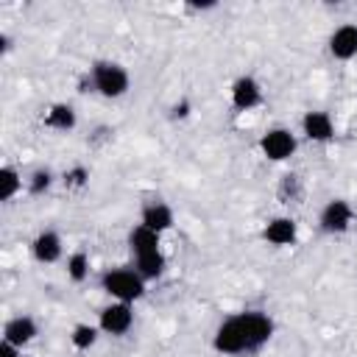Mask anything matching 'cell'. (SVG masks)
Returning <instances> with one entry per match:
<instances>
[{
	"label": "cell",
	"instance_id": "cell-2",
	"mask_svg": "<svg viewBox=\"0 0 357 357\" xmlns=\"http://www.w3.org/2000/svg\"><path fill=\"white\" fill-rule=\"evenodd\" d=\"M103 287H106V293L117 296L123 304L142 296V282L131 271H112V273H106L103 276Z\"/></svg>",
	"mask_w": 357,
	"mask_h": 357
},
{
	"label": "cell",
	"instance_id": "cell-9",
	"mask_svg": "<svg viewBox=\"0 0 357 357\" xmlns=\"http://www.w3.org/2000/svg\"><path fill=\"white\" fill-rule=\"evenodd\" d=\"M231 100L237 109H251L257 100H259V86L254 78H240L231 89Z\"/></svg>",
	"mask_w": 357,
	"mask_h": 357
},
{
	"label": "cell",
	"instance_id": "cell-22",
	"mask_svg": "<svg viewBox=\"0 0 357 357\" xmlns=\"http://www.w3.org/2000/svg\"><path fill=\"white\" fill-rule=\"evenodd\" d=\"M84 176H86V173H84L81 167H75V170L70 173V181H73V184H81V181H84Z\"/></svg>",
	"mask_w": 357,
	"mask_h": 357
},
{
	"label": "cell",
	"instance_id": "cell-6",
	"mask_svg": "<svg viewBox=\"0 0 357 357\" xmlns=\"http://www.w3.org/2000/svg\"><path fill=\"white\" fill-rule=\"evenodd\" d=\"M349 220H351V209H349L346 201H332V204H326V209H324V215H321V226H324L326 231H343V229L349 226Z\"/></svg>",
	"mask_w": 357,
	"mask_h": 357
},
{
	"label": "cell",
	"instance_id": "cell-13",
	"mask_svg": "<svg viewBox=\"0 0 357 357\" xmlns=\"http://www.w3.org/2000/svg\"><path fill=\"white\" fill-rule=\"evenodd\" d=\"M293 237H296V223L287 218H276L265 229V240H271L276 245H287V243H293Z\"/></svg>",
	"mask_w": 357,
	"mask_h": 357
},
{
	"label": "cell",
	"instance_id": "cell-12",
	"mask_svg": "<svg viewBox=\"0 0 357 357\" xmlns=\"http://www.w3.org/2000/svg\"><path fill=\"white\" fill-rule=\"evenodd\" d=\"M170 223H173V215H170V209L165 204H153V206H148L142 212V226H148L156 234L165 231V229H170Z\"/></svg>",
	"mask_w": 357,
	"mask_h": 357
},
{
	"label": "cell",
	"instance_id": "cell-14",
	"mask_svg": "<svg viewBox=\"0 0 357 357\" xmlns=\"http://www.w3.org/2000/svg\"><path fill=\"white\" fill-rule=\"evenodd\" d=\"M131 248L134 254H145V251H156L159 248V234L151 231L148 226H139L131 231Z\"/></svg>",
	"mask_w": 357,
	"mask_h": 357
},
{
	"label": "cell",
	"instance_id": "cell-18",
	"mask_svg": "<svg viewBox=\"0 0 357 357\" xmlns=\"http://www.w3.org/2000/svg\"><path fill=\"white\" fill-rule=\"evenodd\" d=\"M73 343H75L78 349L92 346V343H95V329H92V326H75V332H73Z\"/></svg>",
	"mask_w": 357,
	"mask_h": 357
},
{
	"label": "cell",
	"instance_id": "cell-10",
	"mask_svg": "<svg viewBox=\"0 0 357 357\" xmlns=\"http://www.w3.org/2000/svg\"><path fill=\"white\" fill-rule=\"evenodd\" d=\"M33 254H36L39 262H53V259H59V254H61L59 237H56L53 231H42V234L33 240Z\"/></svg>",
	"mask_w": 357,
	"mask_h": 357
},
{
	"label": "cell",
	"instance_id": "cell-21",
	"mask_svg": "<svg viewBox=\"0 0 357 357\" xmlns=\"http://www.w3.org/2000/svg\"><path fill=\"white\" fill-rule=\"evenodd\" d=\"M0 357H17V349H14V343H8V340H6V343L0 346Z\"/></svg>",
	"mask_w": 357,
	"mask_h": 357
},
{
	"label": "cell",
	"instance_id": "cell-4",
	"mask_svg": "<svg viewBox=\"0 0 357 357\" xmlns=\"http://www.w3.org/2000/svg\"><path fill=\"white\" fill-rule=\"evenodd\" d=\"M293 148H296V139L284 128H273L262 137V151H265L268 159H284V156L293 153Z\"/></svg>",
	"mask_w": 357,
	"mask_h": 357
},
{
	"label": "cell",
	"instance_id": "cell-3",
	"mask_svg": "<svg viewBox=\"0 0 357 357\" xmlns=\"http://www.w3.org/2000/svg\"><path fill=\"white\" fill-rule=\"evenodd\" d=\"M95 86H98L106 98H117V95H123L126 86H128V75H126L123 67L103 61V64L95 67Z\"/></svg>",
	"mask_w": 357,
	"mask_h": 357
},
{
	"label": "cell",
	"instance_id": "cell-17",
	"mask_svg": "<svg viewBox=\"0 0 357 357\" xmlns=\"http://www.w3.org/2000/svg\"><path fill=\"white\" fill-rule=\"evenodd\" d=\"M17 187H20L17 173H14L11 167H3V170H0V198L8 201V198L17 192Z\"/></svg>",
	"mask_w": 357,
	"mask_h": 357
},
{
	"label": "cell",
	"instance_id": "cell-19",
	"mask_svg": "<svg viewBox=\"0 0 357 357\" xmlns=\"http://www.w3.org/2000/svg\"><path fill=\"white\" fill-rule=\"evenodd\" d=\"M70 276L73 279H84L86 276V257L84 254H73L70 257Z\"/></svg>",
	"mask_w": 357,
	"mask_h": 357
},
{
	"label": "cell",
	"instance_id": "cell-1",
	"mask_svg": "<svg viewBox=\"0 0 357 357\" xmlns=\"http://www.w3.org/2000/svg\"><path fill=\"white\" fill-rule=\"evenodd\" d=\"M273 332V324L268 315L262 312H240L234 318H229L218 335H215V349L226 351V354H240V351H251L257 346H262Z\"/></svg>",
	"mask_w": 357,
	"mask_h": 357
},
{
	"label": "cell",
	"instance_id": "cell-16",
	"mask_svg": "<svg viewBox=\"0 0 357 357\" xmlns=\"http://www.w3.org/2000/svg\"><path fill=\"white\" fill-rule=\"evenodd\" d=\"M47 126L53 128H73L75 126V114L70 106H53L47 114Z\"/></svg>",
	"mask_w": 357,
	"mask_h": 357
},
{
	"label": "cell",
	"instance_id": "cell-15",
	"mask_svg": "<svg viewBox=\"0 0 357 357\" xmlns=\"http://www.w3.org/2000/svg\"><path fill=\"white\" fill-rule=\"evenodd\" d=\"M137 265H139L142 276H159V273H162V265H165V259H162V254H159V248H156V251H145V254H137Z\"/></svg>",
	"mask_w": 357,
	"mask_h": 357
},
{
	"label": "cell",
	"instance_id": "cell-7",
	"mask_svg": "<svg viewBox=\"0 0 357 357\" xmlns=\"http://www.w3.org/2000/svg\"><path fill=\"white\" fill-rule=\"evenodd\" d=\"M329 47H332V56H337V59H351V56L357 53V28H354V25L337 28L335 36H332V42H329Z\"/></svg>",
	"mask_w": 357,
	"mask_h": 357
},
{
	"label": "cell",
	"instance_id": "cell-11",
	"mask_svg": "<svg viewBox=\"0 0 357 357\" xmlns=\"http://www.w3.org/2000/svg\"><path fill=\"white\" fill-rule=\"evenodd\" d=\"M33 335H36V324L31 318H14V321L6 324V340L14 343V346L28 343Z\"/></svg>",
	"mask_w": 357,
	"mask_h": 357
},
{
	"label": "cell",
	"instance_id": "cell-20",
	"mask_svg": "<svg viewBox=\"0 0 357 357\" xmlns=\"http://www.w3.org/2000/svg\"><path fill=\"white\" fill-rule=\"evenodd\" d=\"M47 184H50V173H47V170H39V173H33V181H31V190H33V192H42V190H47Z\"/></svg>",
	"mask_w": 357,
	"mask_h": 357
},
{
	"label": "cell",
	"instance_id": "cell-8",
	"mask_svg": "<svg viewBox=\"0 0 357 357\" xmlns=\"http://www.w3.org/2000/svg\"><path fill=\"white\" fill-rule=\"evenodd\" d=\"M304 134H307L310 139L326 142V139L332 137V120H329V114H324V112H310V114L304 117Z\"/></svg>",
	"mask_w": 357,
	"mask_h": 357
},
{
	"label": "cell",
	"instance_id": "cell-5",
	"mask_svg": "<svg viewBox=\"0 0 357 357\" xmlns=\"http://www.w3.org/2000/svg\"><path fill=\"white\" fill-rule=\"evenodd\" d=\"M100 326L112 335H123L131 326V310L128 304H112L100 312Z\"/></svg>",
	"mask_w": 357,
	"mask_h": 357
}]
</instances>
